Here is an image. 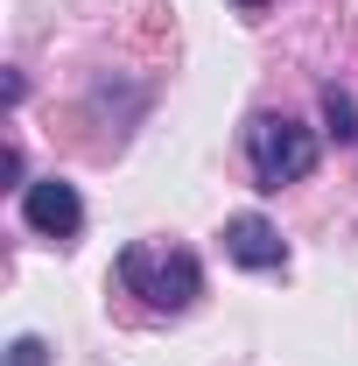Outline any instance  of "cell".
<instances>
[{
    "label": "cell",
    "instance_id": "cell-7",
    "mask_svg": "<svg viewBox=\"0 0 358 366\" xmlns=\"http://www.w3.org/2000/svg\"><path fill=\"white\" fill-rule=\"evenodd\" d=\"M239 7H246V14H267V0H239Z\"/></svg>",
    "mask_w": 358,
    "mask_h": 366
},
{
    "label": "cell",
    "instance_id": "cell-6",
    "mask_svg": "<svg viewBox=\"0 0 358 366\" xmlns=\"http://www.w3.org/2000/svg\"><path fill=\"white\" fill-rule=\"evenodd\" d=\"M7 366H49V345L43 338H14L7 345Z\"/></svg>",
    "mask_w": 358,
    "mask_h": 366
},
{
    "label": "cell",
    "instance_id": "cell-3",
    "mask_svg": "<svg viewBox=\"0 0 358 366\" xmlns=\"http://www.w3.org/2000/svg\"><path fill=\"white\" fill-rule=\"evenodd\" d=\"M21 219L43 232V239H78V226H85V204H78V190L63 177H43L21 190Z\"/></svg>",
    "mask_w": 358,
    "mask_h": 366
},
{
    "label": "cell",
    "instance_id": "cell-5",
    "mask_svg": "<svg viewBox=\"0 0 358 366\" xmlns=\"http://www.w3.org/2000/svg\"><path fill=\"white\" fill-rule=\"evenodd\" d=\"M323 120H330L337 141H358V99L344 85H323Z\"/></svg>",
    "mask_w": 358,
    "mask_h": 366
},
{
    "label": "cell",
    "instance_id": "cell-1",
    "mask_svg": "<svg viewBox=\"0 0 358 366\" xmlns=\"http://www.w3.org/2000/svg\"><path fill=\"white\" fill-rule=\"evenodd\" d=\"M120 289L140 296L148 310H190L197 303V289H204V268H197V254L190 247H169V239H140L120 254Z\"/></svg>",
    "mask_w": 358,
    "mask_h": 366
},
{
    "label": "cell",
    "instance_id": "cell-2",
    "mask_svg": "<svg viewBox=\"0 0 358 366\" xmlns=\"http://www.w3.org/2000/svg\"><path fill=\"white\" fill-rule=\"evenodd\" d=\"M246 169H253L260 190L302 183L316 169V134L295 127L288 113H253V120H246Z\"/></svg>",
    "mask_w": 358,
    "mask_h": 366
},
{
    "label": "cell",
    "instance_id": "cell-4",
    "mask_svg": "<svg viewBox=\"0 0 358 366\" xmlns=\"http://www.w3.org/2000/svg\"><path fill=\"white\" fill-rule=\"evenodd\" d=\"M225 254L239 261V268H253V274H267L288 261V247H281V232L260 219V212H239V219H225Z\"/></svg>",
    "mask_w": 358,
    "mask_h": 366
}]
</instances>
